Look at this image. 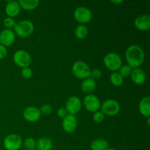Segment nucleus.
Instances as JSON below:
<instances>
[{
	"label": "nucleus",
	"instance_id": "obj_11",
	"mask_svg": "<svg viewBox=\"0 0 150 150\" xmlns=\"http://www.w3.org/2000/svg\"><path fill=\"white\" fill-rule=\"evenodd\" d=\"M41 113L40 109L35 106H28L23 110V117L27 122H35L40 118Z\"/></svg>",
	"mask_w": 150,
	"mask_h": 150
},
{
	"label": "nucleus",
	"instance_id": "obj_12",
	"mask_svg": "<svg viewBox=\"0 0 150 150\" xmlns=\"http://www.w3.org/2000/svg\"><path fill=\"white\" fill-rule=\"evenodd\" d=\"M16 40L14 31L10 29H4L0 32V44L7 47L13 45Z\"/></svg>",
	"mask_w": 150,
	"mask_h": 150
},
{
	"label": "nucleus",
	"instance_id": "obj_22",
	"mask_svg": "<svg viewBox=\"0 0 150 150\" xmlns=\"http://www.w3.org/2000/svg\"><path fill=\"white\" fill-rule=\"evenodd\" d=\"M75 36L78 38V39H84L87 37L88 34H89V29L88 27L84 24H79L76 26L74 31Z\"/></svg>",
	"mask_w": 150,
	"mask_h": 150
},
{
	"label": "nucleus",
	"instance_id": "obj_9",
	"mask_svg": "<svg viewBox=\"0 0 150 150\" xmlns=\"http://www.w3.org/2000/svg\"><path fill=\"white\" fill-rule=\"evenodd\" d=\"M3 144L7 150H18L23 144V141L19 135L10 134L4 138Z\"/></svg>",
	"mask_w": 150,
	"mask_h": 150
},
{
	"label": "nucleus",
	"instance_id": "obj_24",
	"mask_svg": "<svg viewBox=\"0 0 150 150\" xmlns=\"http://www.w3.org/2000/svg\"><path fill=\"white\" fill-rule=\"evenodd\" d=\"M119 73L122 76V77L123 79L125 78H128L130 76V74L132 73V70L133 69L128 65V64H123V65L121 66L120 69H119Z\"/></svg>",
	"mask_w": 150,
	"mask_h": 150
},
{
	"label": "nucleus",
	"instance_id": "obj_5",
	"mask_svg": "<svg viewBox=\"0 0 150 150\" xmlns=\"http://www.w3.org/2000/svg\"><path fill=\"white\" fill-rule=\"evenodd\" d=\"M100 109V111L104 115L113 117L120 113V105L115 100L108 99L101 104Z\"/></svg>",
	"mask_w": 150,
	"mask_h": 150
},
{
	"label": "nucleus",
	"instance_id": "obj_30",
	"mask_svg": "<svg viewBox=\"0 0 150 150\" xmlns=\"http://www.w3.org/2000/svg\"><path fill=\"white\" fill-rule=\"evenodd\" d=\"M105 119V115L101 111H98L94 113L93 120L97 123H101Z\"/></svg>",
	"mask_w": 150,
	"mask_h": 150
},
{
	"label": "nucleus",
	"instance_id": "obj_23",
	"mask_svg": "<svg viewBox=\"0 0 150 150\" xmlns=\"http://www.w3.org/2000/svg\"><path fill=\"white\" fill-rule=\"evenodd\" d=\"M110 81L114 86H119L122 84L123 81H124V79L122 77V76L119 73V72H112L110 75Z\"/></svg>",
	"mask_w": 150,
	"mask_h": 150
},
{
	"label": "nucleus",
	"instance_id": "obj_26",
	"mask_svg": "<svg viewBox=\"0 0 150 150\" xmlns=\"http://www.w3.org/2000/svg\"><path fill=\"white\" fill-rule=\"evenodd\" d=\"M39 109L41 114H43V115H48V114H50L53 111V107L52 105H50V104L45 103L41 105L40 108H39Z\"/></svg>",
	"mask_w": 150,
	"mask_h": 150
},
{
	"label": "nucleus",
	"instance_id": "obj_19",
	"mask_svg": "<svg viewBox=\"0 0 150 150\" xmlns=\"http://www.w3.org/2000/svg\"><path fill=\"white\" fill-rule=\"evenodd\" d=\"M53 145V142L51 139L48 137H42L37 142L36 149L38 150H51Z\"/></svg>",
	"mask_w": 150,
	"mask_h": 150
},
{
	"label": "nucleus",
	"instance_id": "obj_13",
	"mask_svg": "<svg viewBox=\"0 0 150 150\" xmlns=\"http://www.w3.org/2000/svg\"><path fill=\"white\" fill-rule=\"evenodd\" d=\"M78 122L75 115L67 114L64 119H62V128L66 133H71L76 130L77 127Z\"/></svg>",
	"mask_w": 150,
	"mask_h": 150
},
{
	"label": "nucleus",
	"instance_id": "obj_25",
	"mask_svg": "<svg viewBox=\"0 0 150 150\" xmlns=\"http://www.w3.org/2000/svg\"><path fill=\"white\" fill-rule=\"evenodd\" d=\"M37 142L33 138H27L23 142V146L27 150H34L36 149Z\"/></svg>",
	"mask_w": 150,
	"mask_h": 150
},
{
	"label": "nucleus",
	"instance_id": "obj_33",
	"mask_svg": "<svg viewBox=\"0 0 150 150\" xmlns=\"http://www.w3.org/2000/svg\"><path fill=\"white\" fill-rule=\"evenodd\" d=\"M111 2L114 3V4H121V3L124 2V1L123 0H115V1H114V0H112V1H111Z\"/></svg>",
	"mask_w": 150,
	"mask_h": 150
},
{
	"label": "nucleus",
	"instance_id": "obj_15",
	"mask_svg": "<svg viewBox=\"0 0 150 150\" xmlns=\"http://www.w3.org/2000/svg\"><path fill=\"white\" fill-rule=\"evenodd\" d=\"M130 77L131 78V80L133 81V83L137 85H142L146 81V75L143 69L138 67V68L133 69Z\"/></svg>",
	"mask_w": 150,
	"mask_h": 150
},
{
	"label": "nucleus",
	"instance_id": "obj_4",
	"mask_svg": "<svg viewBox=\"0 0 150 150\" xmlns=\"http://www.w3.org/2000/svg\"><path fill=\"white\" fill-rule=\"evenodd\" d=\"M72 72L75 77L79 79H88L90 76L91 69L87 63L83 61H77L73 64Z\"/></svg>",
	"mask_w": 150,
	"mask_h": 150
},
{
	"label": "nucleus",
	"instance_id": "obj_6",
	"mask_svg": "<svg viewBox=\"0 0 150 150\" xmlns=\"http://www.w3.org/2000/svg\"><path fill=\"white\" fill-rule=\"evenodd\" d=\"M13 61L18 67H27L32 62V57L28 51L25 50H18L13 54Z\"/></svg>",
	"mask_w": 150,
	"mask_h": 150
},
{
	"label": "nucleus",
	"instance_id": "obj_7",
	"mask_svg": "<svg viewBox=\"0 0 150 150\" xmlns=\"http://www.w3.org/2000/svg\"><path fill=\"white\" fill-rule=\"evenodd\" d=\"M73 16L76 21L80 23L81 24H84L89 23L92 20V11L87 7L80 6L75 10Z\"/></svg>",
	"mask_w": 150,
	"mask_h": 150
},
{
	"label": "nucleus",
	"instance_id": "obj_21",
	"mask_svg": "<svg viewBox=\"0 0 150 150\" xmlns=\"http://www.w3.org/2000/svg\"><path fill=\"white\" fill-rule=\"evenodd\" d=\"M18 3L21 8L26 10H32L38 7L40 1L38 0H19Z\"/></svg>",
	"mask_w": 150,
	"mask_h": 150
},
{
	"label": "nucleus",
	"instance_id": "obj_8",
	"mask_svg": "<svg viewBox=\"0 0 150 150\" xmlns=\"http://www.w3.org/2000/svg\"><path fill=\"white\" fill-rule=\"evenodd\" d=\"M83 105L88 111L95 113L99 111L100 108L101 103L98 96L93 94H88L83 98Z\"/></svg>",
	"mask_w": 150,
	"mask_h": 150
},
{
	"label": "nucleus",
	"instance_id": "obj_28",
	"mask_svg": "<svg viewBox=\"0 0 150 150\" xmlns=\"http://www.w3.org/2000/svg\"><path fill=\"white\" fill-rule=\"evenodd\" d=\"M32 75H33V72H32V68H30L29 67H23V68H22L21 76L23 79H31Z\"/></svg>",
	"mask_w": 150,
	"mask_h": 150
},
{
	"label": "nucleus",
	"instance_id": "obj_18",
	"mask_svg": "<svg viewBox=\"0 0 150 150\" xmlns=\"http://www.w3.org/2000/svg\"><path fill=\"white\" fill-rule=\"evenodd\" d=\"M96 81L91 78H88V79L83 80V81L81 82V84L82 92L86 94L92 93L96 89Z\"/></svg>",
	"mask_w": 150,
	"mask_h": 150
},
{
	"label": "nucleus",
	"instance_id": "obj_34",
	"mask_svg": "<svg viewBox=\"0 0 150 150\" xmlns=\"http://www.w3.org/2000/svg\"><path fill=\"white\" fill-rule=\"evenodd\" d=\"M146 123H147V125L149 127V117H147V121H146Z\"/></svg>",
	"mask_w": 150,
	"mask_h": 150
},
{
	"label": "nucleus",
	"instance_id": "obj_32",
	"mask_svg": "<svg viewBox=\"0 0 150 150\" xmlns=\"http://www.w3.org/2000/svg\"><path fill=\"white\" fill-rule=\"evenodd\" d=\"M7 54V48L0 44V59L5 58Z\"/></svg>",
	"mask_w": 150,
	"mask_h": 150
},
{
	"label": "nucleus",
	"instance_id": "obj_29",
	"mask_svg": "<svg viewBox=\"0 0 150 150\" xmlns=\"http://www.w3.org/2000/svg\"><path fill=\"white\" fill-rule=\"evenodd\" d=\"M101 76H102V72H101V70L100 69L95 68L91 70L89 78H91V79H94L95 81L96 79H100Z\"/></svg>",
	"mask_w": 150,
	"mask_h": 150
},
{
	"label": "nucleus",
	"instance_id": "obj_10",
	"mask_svg": "<svg viewBox=\"0 0 150 150\" xmlns=\"http://www.w3.org/2000/svg\"><path fill=\"white\" fill-rule=\"evenodd\" d=\"M82 102L77 96H71L65 103V108L68 114L76 115L81 109Z\"/></svg>",
	"mask_w": 150,
	"mask_h": 150
},
{
	"label": "nucleus",
	"instance_id": "obj_35",
	"mask_svg": "<svg viewBox=\"0 0 150 150\" xmlns=\"http://www.w3.org/2000/svg\"><path fill=\"white\" fill-rule=\"evenodd\" d=\"M106 150H116L114 148H111V147H108V149H107Z\"/></svg>",
	"mask_w": 150,
	"mask_h": 150
},
{
	"label": "nucleus",
	"instance_id": "obj_27",
	"mask_svg": "<svg viewBox=\"0 0 150 150\" xmlns=\"http://www.w3.org/2000/svg\"><path fill=\"white\" fill-rule=\"evenodd\" d=\"M3 23H4V26H5L6 29H11V28H13V27L14 28L16 22V21H15V19L13 18L7 17V18H6L4 19Z\"/></svg>",
	"mask_w": 150,
	"mask_h": 150
},
{
	"label": "nucleus",
	"instance_id": "obj_1",
	"mask_svg": "<svg viewBox=\"0 0 150 150\" xmlns=\"http://www.w3.org/2000/svg\"><path fill=\"white\" fill-rule=\"evenodd\" d=\"M125 56L127 64H128L132 69L140 67L144 62V51L142 47L138 45H131L127 47Z\"/></svg>",
	"mask_w": 150,
	"mask_h": 150
},
{
	"label": "nucleus",
	"instance_id": "obj_2",
	"mask_svg": "<svg viewBox=\"0 0 150 150\" xmlns=\"http://www.w3.org/2000/svg\"><path fill=\"white\" fill-rule=\"evenodd\" d=\"M35 29L33 23L29 20H21L17 22L14 26V32L16 35L25 38L32 35Z\"/></svg>",
	"mask_w": 150,
	"mask_h": 150
},
{
	"label": "nucleus",
	"instance_id": "obj_3",
	"mask_svg": "<svg viewBox=\"0 0 150 150\" xmlns=\"http://www.w3.org/2000/svg\"><path fill=\"white\" fill-rule=\"evenodd\" d=\"M103 62L107 69L112 72H116L122 65V60L118 54L114 52L108 53L105 55Z\"/></svg>",
	"mask_w": 150,
	"mask_h": 150
},
{
	"label": "nucleus",
	"instance_id": "obj_36",
	"mask_svg": "<svg viewBox=\"0 0 150 150\" xmlns=\"http://www.w3.org/2000/svg\"><path fill=\"white\" fill-rule=\"evenodd\" d=\"M34 150H38V149H34Z\"/></svg>",
	"mask_w": 150,
	"mask_h": 150
},
{
	"label": "nucleus",
	"instance_id": "obj_16",
	"mask_svg": "<svg viewBox=\"0 0 150 150\" xmlns=\"http://www.w3.org/2000/svg\"><path fill=\"white\" fill-rule=\"evenodd\" d=\"M21 7L19 5L18 1H7L5 7L6 14L10 18H14L20 13Z\"/></svg>",
	"mask_w": 150,
	"mask_h": 150
},
{
	"label": "nucleus",
	"instance_id": "obj_31",
	"mask_svg": "<svg viewBox=\"0 0 150 150\" xmlns=\"http://www.w3.org/2000/svg\"><path fill=\"white\" fill-rule=\"evenodd\" d=\"M67 114H68V113H67V110H66L65 108L61 107V108H59L58 110H57V115H58V117H59V118L64 119Z\"/></svg>",
	"mask_w": 150,
	"mask_h": 150
},
{
	"label": "nucleus",
	"instance_id": "obj_20",
	"mask_svg": "<svg viewBox=\"0 0 150 150\" xmlns=\"http://www.w3.org/2000/svg\"><path fill=\"white\" fill-rule=\"evenodd\" d=\"M90 147L92 150H106L109 147V144L105 139H97L92 141Z\"/></svg>",
	"mask_w": 150,
	"mask_h": 150
},
{
	"label": "nucleus",
	"instance_id": "obj_14",
	"mask_svg": "<svg viewBox=\"0 0 150 150\" xmlns=\"http://www.w3.org/2000/svg\"><path fill=\"white\" fill-rule=\"evenodd\" d=\"M134 25L140 31H148L150 28V16L147 14L140 15L134 21Z\"/></svg>",
	"mask_w": 150,
	"mask_h": 150
},
{
	"label": "nucleus",
	"instance_id": "obj_17",
	"mask_svg": "<svg viewBox=\"0 0 150 150\" xmlns=\"http://www.w3.org/2000/svg\"><path fill=\"white\" fill-rule=\"evenodd\" d=\"M139 110L141 114L145 117H149L150 116V97L146 96L142 98L139 102Z\"/></svg>",
	"mask_w": 150,
	"mask_h": 150
}]
</instances>
